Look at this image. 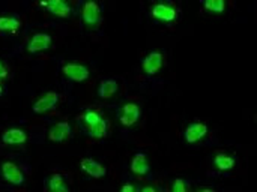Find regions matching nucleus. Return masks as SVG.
<instances>
[{"mask_svg": "<svg viewBox=\"0 0 257 192\" xmlns=\"http://www.w3.org/2000/svg\"><path fill=\"white\" fill-rule=\"evenodd\" d=\"M179 9L173 3H154L151 6V15L155 20L164 21V23H172L178 18Z\"/></svg>", "mask_w": 257, "mask_h": 192, "instance_id": "obj_1", "label": "nucleus"}, {"mask_svg": "<svg viewBox=\"0 0 257 192\" xmlns=\"http://www.w3.org/2000/svg\"><path fill=\"white\" fill-rule=\"evenodd\" d=\"M0 173H2V177H3L8 183H11V185H14V186H21V185H24V182H26L24 173L20 170L18 165H15V164L11 162V161H6V162L2 164Z\"/></svg>", "mask_w": 257, "mask_h": 192, "instance_id": "obj_2", "label": "nucleus"}, {"mask_svg": "<svg viewBox=\"0 0 257 192\" xmlns=\"http://www.w3.org/2000/svg\"><path fill=\"white\" fill-rule=\"evenodd\" d=\"M60 99V95L57 92H47L39 99H36L32 105V110L35 114H44L47 111H51Z\"/></svg>", "mask_w": 257, "mask_h": 192, "instance_id": "obj_3", "label": "nucleus"}, {"mask_svg": "<svg viewBox=\"0 0 257 192\" xmlns=\"http://www.w3.org/2000/svg\"><path fill=\"white\" fill-rule=\"evenodd\" d=\"M62 72L66 78H69L71 81H75V83H83L89 78L90 72L89 69L81 65V63H74V62H69V63H65L62 66Z\"/></svg>", "mask_w": 257, "mask_h": 192, "instance_id": "obj_4", "label": "nucleus"}, {"mask_svg": "<svg viewBox=\"0 0 257 192\" xmlns=\"http://www.w3.org/2000/svg\"><path fill=\"white\" fill-rule=\"evenodd\" d=\"M163 63H164L163 53L161 51H151L149 54H146L143 57V60H142V69L148 75H155L163 68Z\"/></svg>", "mask_w": 257, "mask_h": 192, "instance_id": "obj_5", "label": "nucleus"}, {"mask_svg": "<svg viewBox=\"0 0 257 192\" xmlns=\"http://www.w3.org/2000/svg\"><path fill=\"white\" fill-rule=\"evenodd\" d=\"M208 135V126L202 122L190 123L184 131V140L188 144H196Z\"/></svg>", "mask_w": 257, "mask_h": 192, "instance_id": "obj_6", "label": "nucleus"}, {"mask_svg": "<svg viewBox=\"0 0 257 192\" xmlns=\"http://www.w3.org/2000/svg\"><path fill=\"white\" fill-rule=\"evenodd\" d=\"M81 18L87 26H98L102 20L99 5L96 2H86L81 8Z\"/></svg>", "mask_w": 257, "mask_h": 192, "instance_id": "obj_7", "label": "nucleus"}, {"mask_svg": "<svg viewBox=\"0 0 257 192\" xmlns=\"http://www.w3.org/2000/svg\"><path fill=\"white\" fill-rule=\"evenodd\" d=\"M51 36L48 33H33L32 38L27 42V51L29 53H39V51H45L51 47Z\"/></svg>", "mask_w": 257, "mask_h": 192, "instance_id": "obj_8", "label": "nucleus"}, {"mask_svg": "<svg viewBox=\"0 0 257 192\" xmlns=\"http://www.w3.org/2000/svg\"><path fill=\"white\" fill-rule=\"evenodd\" d=\"M72 134L71 125L69 122L63 120V122H57L56 125H53L48 131V140L53 143H62L65 140H68Z\"/></svg>", "mask_w": 257, "mask_h": 192, "instance_id": "obj_9", "label": "nucleus"}, {"mask_svg": "<svg viewBox=\"0 0 257 192\" xmlns=\"http://www.w3.org/2000/svg\"><path fill=\"white\" fill-rule=\"evenodd\" d=\"M80 167H81V170L86 174H89L93 179H101V177H105L107 176L105 165H102L101 162H98V161H95L92 158H83L80 161Z\"/></svg>", "mask_w": 257, "mask_h": 192, "instance_id": "obj_10", "label": "nucleus"}, {"mask_svg": "<svg viewBox=\"0 0 257 192\" xmlns=\"http://www.w3.org/2000/svg\"><path fill=\"white\" fill-rule=\"evenodd\" d=\"M142 116V111H140V107L134 102H126L123 107H122V114H120V123L123 126H133Z\"/></svg>", "mask_w": 257, "mask_h": 192, "instance_id": "obj_11", "label": "nucleus"}, {"mask_svg": "<svg viewBox=\"0 0 257 192\" xmlns=\"http://www.w3.org/2000/svg\"><path fill=\"white\" fill-rule=\"evenodd\" d=\"M39 5L47 8L53 15H57V17H62V18L69 17L71 12H72V8L66 0H48V2H41Z\"/></svg>", "mask_w": 257, "mask_h": 192, "instance_id": "obj_12", "label": "nucleus"}, {"mask_svg": "<svg viewBox=\"0 0 257 192\" xmlns=\"http://www.w3.org/2000/svg\"><path fill=\"white\" fill-rule=\"evenodd\" d=\"M2 141L8 146H18V144H24L27 141V134L26 131L20 129V128H11L6 129L2 135Z\"/></svg>", "mask_w": 257, "mask_h": 192, "instance_id": "obj_13", "label": "nucleus"}, {"mask_svg": "<svg viewBox=\"0 0 257 192\" xmlns=\"http://www.w3.org/2000/svg\"><path fill=\"white\" fill-rule=\"evenodd\" d=\"M130 167H131V171L137 176H146L151 170L148 156L145 153H136L131 159Z\"/></svg>", "mask_w": 257, "mask_h": 192, "instance_id": "obj_14", "label": "nucleus"}, {"mask_svg": "<svg viewBox=\"0 0 257 192\" xmlns=\"http://www.w3.org/2000/svg\"><path fill=\"white\" fill-rule=\"evenodd\" d=\"M119 89V84L114 78H104L99 86H98V95L104 99L107 98H111Z\"/></svg>", "mask_w": 257, "mask_h": 192, "instance_id": "obj_15", "label": "nucleus"}, {"mask_svg": "<svg viewBox=\"0 0 257 192\" xmlns=\"http://www.w3.org/2000/svg\"><path fill=\"white\" fill-rule=\"evenodd\" d=\"M214 164L220 171H230L236 165V159L229 153H217L214 158Z\"/></svg>", "mask_w": 257, "mask_h": 192, "instance_id": "obj_16", "label": "nucleus"}, {"mask_svg": "<svg viewBox=\"0 0 257 192\" xmlns=\"http://www.w3.org/2000/svg\"><path fill=\"white\" fill-rule=\"evenodd\" d=\"M48 189L50 192H69V186L66 185L62 174L53 173L48 179Z\"/></svg>", "mask_w": 257, "mask_h": 192, "instance_id": "obj_17", "label": "nucleus"}, {"mask_svg": "<svg viewBox=\"0 0 257 192\" xmlns=\"http://www.w3.org/2000/svg\"><path fill=\"white\" fill-rule=\"evenodd\" d=\"M87 132L93 138H104L107 135V120L104 117H101L93 125L87 126Z\"/></svg>", "mask_w": 257, "mask_h": 192, "instance_id": "obj_18", "label": "nucleus"}, {"mask_svg": "<svg viewBox=\"0 0 257 192\" xmlns=\"http://www.w3.org/2000/svg\"><path fill=\"white\" fill-rule=\"evenodd\" d=\"M20 27V20L15 15H3L0 17V32H12L15 33Z\"/></svg>", "mask_w": 257, "mask_h": 192, "instance_id": "obj_19", "label": "nucleus"}, {"mask_svg": "<svg viewBox=\"0 0 257 192\" xmlns=\"http://www.w3.org/2000/svg\"><path fill=\"white\" fill-rule=\"evenodd\" d=\"M202 6L212 14H223L226 9V2L224 0H205L202 2Z\"/></svg>", "mask_w": 257, "mask_h": 192, "instance_id": "obj_20", "label": "nucleus"}, {"mask_svg": "<svg viewBox=\"0 0 257 192\" xmlns=\"http://www.w3.org/2000/svg\"><path fill=\"white\" fill-rule=\"evenodd\" d=\"M101 119V114L98 113V111H95V110H87L84 114H83V117H81V120L84 122V125H86V128L87 126H90V125H93L96 120H99Z\"/></svg>", "mask_w": 257, "mask_h": 192, "instance_id": "obj_21", "label": "nucleus"}, {"mask_svg": "<svg viewBox=\"0 0 257 192\" xmlns=\"http://www.w3.org/2000/svg\"><path fill=\"white\" fill-rule=\"evenodd\" d=\"M172 192H188V183L184 179H175L172 183Z\"/></svg>", "mask_w": 257, "mask_h": 192, "instance_id": "obj_22", "label": "nucleus"}, {"mask_svg": "<svg viewBox=\"0 0 257 192\" xmlns=\"http://www.w3.org/2000/svg\"><path fill=\"white\" fill-rule=\"evenodd\" d=\"M6 77H8V68L3 63V60L0 59V80H5Z\"/></svg>", "mask_w": 257, "mask_h": 192, "instance_id": "obj_23", "label": "nucleus"}, {"mask_svg": "<svg viewBox=\"0 0 257 192\" xmlns=\"http://www.w3.org/2000/svg\"><path fill=\"white\" fill-rule=\"evenodd\" d=\"M120 192H136V188H134L131 183H125V185L120 188Z\"/></svg>", "mask_w": 257, "mask_h": 192, "instance_id": "obj_24", "label": "nucleus"}, {"mask_svg": "<svg viewBox=\"0 0 257 192\" xmlns=\"http://www.w3.org/2000/svg\"><path fill=\"white\" fill-rule=\"evenodd\" d=\"M140 192H160V191H158L155 186H151V185H149V186H145V188H142V191Z\"/></svg>", "mask_w": 257, "mask_h": 192, "instance_id": "obj_25", "label": "nucleus"}, {"mask_svg": "<svg viewBox=\"0 0 257 192\" xmlns=\"http://www.w3.org/2000/svg\"><path fill=\"white\" fill-rule=\"evenodd\" d=\"M196 192H217L215 189H212V188H202V189H199V191Z\"/></svg>", "mask_w": 257, "mask_h": 192, "instance_id": "obj_26", "label": "nucleus"}, {"mask_svg": "<svg viewBox=\"0 0 257 192\" xmlns=\"http://www.w3.org/2000/svg\"><path fill=\"white\" fill-rule=\"evenodd\" d=\"M3 93V86H2V83H0V95Z\"/></svg>", "mask_w": 257, "mask_h": 192, "instance_id": "obj_27", "label": "nucleus"}]
</instances>
